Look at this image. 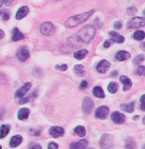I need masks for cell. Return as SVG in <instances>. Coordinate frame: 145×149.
<instances>
[{
  "label": "cell",
  "instance_id": "1",
  "mask_svg": "<svg viewBox=\"0 0 145 149\" xmlns=\"http://www.w3.org/2000/svg\"><path fill=\"white\" fill-rule=\"evenodd\" d=\"M94 10H90L89 11L82 13V14L76 15V16H71L65 22V26L67 28H73L76 26L81 23L84 22L87 20L90 16H92L94 14Z\"/></svg>",
  "mask_w": 145,
  "mask_h": 149
},
{
  "label": "cell",
  "instance_id": "2",
  "mask_svg": "<svg viewBox=\"0 0 145 149\" xmlns=\"http://www.w3.org/2000/svg\"><path fill=\"white\" fill-rule=\"evenodd\" d=\"M96 34V29L92 25H86L78 32V38L81 42L88 43L91 40Z\"/></svg>",
  "mask_w": 145,
  "mask_h": 149
},
{
  "label": "cell",
  "instance_id": "3",
  "mask_svg": "<svg viewBox=\"0 0 145 149\" xmlns=\"http://www.w3.org/2000/svg\"><path fill=\"white\" fill-rule=\"evenodd\" d=\"M99 144L101 149H113L114 143L113 136L108 134H104L100 139Z\"/></svg>",
  "mask_w": 145,
  "mask_h": 149
},
{
  "label": "cell",
  "instance_id": "4",
  "mask_svg": "<svg viewBox=\"0 0 145 149\" xmlns=\"http://www.w3.org/2000/svg\"><path fill=\"white\" fill-rule=\"evenodd\" d=\"M145 26L144 17H134L127 24V28L130 29H138Z\"/></svg>",
  "mask_w": 145,
  "mask_h": 149
},
{
  "label": "cell",
  "instance_id": "5",
  "mask_svg": "<svg viewBox=\"0 0 145 149\" xmlns=\"http://www.w3.org/2000/svg\"><path fill=\"white\" fill-rule=\"evenodd\" d=\"M94 108V102L89 97H85L83 100L82 110L85 115H89Z\"/></svg>",
  "mask_w": 145,
  "mask_h": 149
},
{
  "label": "cell",
  "instance_id": "6",
  "mask_svg": "<svg viewBox=\"0 0 145 149\" xmlns=\"http://www.w3.org/2000/svg\"><path fill=\"white\" fill-rule=\"evenodd\" d=\"M41 31L45 36H51L54 33L55 27L50 22H44L41 26Z\"/></svg>",
  "mask_w": 145,
  "mask_h": 149
},
{
  "label": "cell",
  "instance_id": "7",
  "mask_svg": "<svg viewBox=\"0 0 145 149\" xmlns=\"http://www.w3.org/2000/svg\"><path fill=\"white\" fill-rule=\"evenodd\" d=\"M108 114H109V108L107 106L103 105L96 109L95 112V117L101 120H105L107 118Z\"/></svg>",
  "mask_w": 145,
  "mask_h": 149
},
{
  "label": "cell",
  "instance_id": "8",
  "mask_svg": "<svg viewBox=\"0 0 145 149\" xmlns=\"http://www.w3.org/2000/svg\"><path fill=\"white\" fill-rule=\"evenodd\" d=\"M31 84L30 82H27L22 86L19 89H18L15 93V97L16 98H22L24 97V95L28 92V91L31 89Z\"/></svg>",
  "mask_w": 145,
  "mask_h": 149
},
{
  "label": "cell",
  "instance_id": "9",
  "mask_svg": "<svg viewBox=\"0 0 145 149\" xmlns=\"http://www.w3.org/2000/svg\"><path fill=\"white\" fill-rule=\"evenodd\" d=\"M30 57V53L26 47H21L16 53V58L19 62H24Z\"/></svg>",
  "mask_w": 145,
  "mask_h": 149
},
{
  "label": "cell",
  "instance_id": "10",
  "mask_svg": "<svg viewBox=\"0 0 145 149\" xmlns=\"http://www.w3.org/2000/svg\"><path fill=\"white\" fill-rule=\"evenodd\" d=\"M49 133L54 138H59V137L63 136L64 134V130L62 127H57V126H55V127H52L50 128Z\"/></svg>",
  "mask_w": 145,
  "mask_h": 149
},
{
  "label": "cell",
  "instance_id": "11",
  "mask_svg": "<svg viewBox=\"0 0 145 149\" xmlns=\"http://www.w3.org/2000/svg\"><path fill=\"white\" fill-rule=\"evenodd\" d=\"M111 120L114 122L116 125H121V124H123L125 121V117L123 114L120 113V112H118V111H116V112H113L112 114H111Z\"/></svg>",
  "mask_w": 145,
  "mask_h": 149
},
{
  "label": "cell",
  "instance_id": "12",
  "mask_svg": "<svg viewBox=\"0 0 145 149\" xmlns=\"http://www.w3.org/2000/svg\"><path fill=\"white\" fill-rule=\"evenodd\" d=\"M111 67V63L106 59H103L98 64L96 70L101 74H105Z\"/></svg>",
  "mask_w": 145,
  "mask_h": 149
},
{
  "label": "cell",
  "instance_id": "13",
  "mask_svg": "<svg viewBox=\"0 0 145 149\" xmlns=\"http://www.w3.org/2000/svg\"><path fill=\"white\" fill-rule=\"evenodd\" d=\"M88 146V141L81 139L76 142H73L70 144L69 149H86Z\"/></svg>",
  "mask_w": 145,
  "mask_h": 149
},
{
  "label": "cell",
  "instance_id": "14",
  "mask_svg": "<svg viewBox=\"0 0 145 149\" xmlns=\"http://www.w3.org/2000/svg\"><path fill=\"white\" fill-rule=\"evenodd\" d=\"M120 81L123 84V90L124 91H129L132 88V81L127 77H126V76H121L120 77Z\"/></svg>",
  "mask_w": 145,
  "mask_h": 149
},
{
  "label": "cell",
  "instance_id": "15",
  "mask_svg": "<svg viewBox=\"0 0 145 149\" xmlns=\"http://www.w3.org/2000/svg\"><path fill=\"white\" fill-rule=\"evenodd\" d=\"M23 141V137L21 135H15L12 136L10 139L9 141V146L11 148H16L22 143Z\"/></svg>",
  "mask_w": 145,
  "mask_h": 149
},
{
  "label": "cell",
  "instance_id": "16",
  "mask_svg": "<svg viewBox=\"0 0 145 149\" xmlns=\"http://www.w3.org/2000/svg\"><path fill=\"white\" fill-rule=\"evenodd\" d=\"M29 13V8L27 6H23L20 7L16 14V19L17 20H21L24 19Z\"/></svg>",
  "mask_w": 145,
  "mask_h": 149
},
{
  "label": "cell",
  "instance_id": "17",
  "mask_svg": "<svg viewBox=\"0 0 145 149\" xmlns=\"http://www.w3.org/2000/svg\"><path fill=\"white\" fill-rule=\"evenodd\" d=\"M109 36L113 42H116V43H119V44H121L123 43V42H124L125 38L123 37V36H120V35L118 34V33L115 32V31H111V32L109 33Z\"/></svg>",
  "mask_w": 145,
  "mask_h": 149
},
{
  "label": "cell",
  "instance_id": "18",
  "mask_svg": "<svg viewBox=\"0 0 145 149\" xmlns=\"http://www.w3.org/2000/svg\"><path fill=\"white\" fill-rule=\"evenodd\" d=\"M24 39V35L19 31V30L16 28H14L12 31V36H11V40L14 42L21 40Z\"/></svg>",
  "mask_w": 145,
  "mask_h": 149
},
{
  "label": "cell",
  "instance_id": "19",
  "mask_svg": "<svg viewBox=\"0 0 145 149\" xmlns=\"http://www.w3.org/2000/svg\"><path fill=\"white\" fill-rule=\"evenodd\" d=\"M134 101H132L128 103H123L120 105V108L122 110L127 112V113H132L134 112Z\"/></svg>",
  "mask_w": 145,
  "mask_h": 149
},
{
  "label": "cell",
  "instance_id": "20",
  "mask_svg": "<svg viewBox=\"0 0 145 149\" xmlns=\"http://www.w3.org/2000/svg\"><path fill=\"white\" fill-rule=\"evenodd\" d=\"M30 115V110L29 109L26 108V107H23L21 108L18 112V119L19 120H25L28 118Z\"/></svg>",
  "mask_w": 145,
  "mask_h": 149
},
{
  "label": "cell",
  "instance_id": "21",
  "mask_svg": "<svg viewBox=\"0 0 145 149\" xmlns=\"http://www.w3.org/2000/svg\"><path fill=\"white\" fill-rule=\"evenodd\" d=\"M37 96H38V93H37V91H34L31 94H30L28 97H22V98L19 100V103L20 105H24V104L27 103L28 102H31V101L34 100Z\"/></svg>",
  "mask_w": 145,
  "mask_h": 149
},
{
  "label": "cell",
  "instance_id": "22",
  "mask_svg": "<svg viewBox=\"0 0 145 149\" xmlns=\"http://www.w3.org/2000/svg\"><path fill=\"white\" fill-rule=\"evenodd\" d=\"M131 57L130 54L129 52H127V51H124V50H120L119 52H117L116 54V57L118 60L119 61H125L127 60V59H130Z\"/></svg>",
  "mask_w": 145,
  "mask_h": 149
},
{
  "label": "cell",
  "instance_id": "23",
  "mask_svg": "<svg viewBox=\"0 0 145 149\" xmlns=\"http://www.w3.org/2000/svg\"><path fill=\"white\" fill-rule=\"evenodd\" d=\"M11 127L9 125H2L0 126V139H3L9 133Z\"/></svg>",
  "mask_w": 145,
  "mask_h": 149
},
{
  "label": "cell",
  "instance_id": "24",
  "mask_svg": "<svg viewBox=\"0 0 145 149\" xmlns=\"http://www.w3.org/2000/svg\"><path fill=\"white\" fill-rule=\"evenodd\" d=\"M93 95L95 97H98V98H104L105 97V93L103 91V88L100 86H96L94 88L92 91Z\"/></svg>",
  "mask_w": 145,
  "mask_h": 149
},
{
  "label": "cell",
  "instance_id": "25",
  "mask_svg": "<svg viewBox=\"0 0 145 149\" xmlns=\"http://www.w3.org/2000/svg\"><path fill=\"white\" fill-rule=\"evenodd\" d=\"M88 53H89V52H88L87 49H83L74 52V57L76 58V59H78V60H81V59H84V58L86 57V56L87 55Z\"/></svg>",
  "mask_w": 145,
  "mask_h": 149
},
{
  "label": "cell",
  "instance_id": "26",
  "mask_svg": "<svg viewBox=\"0 0 145 149\" xmlns=\"http://www.w3.org/2000/svg\"><path fill=\"white\" fill-rule=\"evenodd\" d=\"M84 68V66L81 65V64H76V65H75L74 67V71L75 74L79 77H84L86 72H85Z\"/></svg>",
  "mask_w": 145,
  "mask_h": 149
},
{
  "label": "cell",
  "instance_id": "27",
  "mask_svg": "<svg viewBox=\"0 0 145 149\" xmlns=\"http://www.w3.org/2000/svg\"><path fill=\"white\" fill-rule=\"evenodd\" d=\"M108 92L112 94H115L118 91V84L116 82H111L108 86Z\"/></svg>",
  "mask_w": 145,
  "mask_h": 149
},
{
  "label": "cell",
  "instance_id": "28",
  "mask_svg": "<svg viewBox=\"0 0 145 149\" xmlns=\"http://www.w3.org/2000/svg\"><path fill=\"white\" fill-rule=\"evenodd\" d=\"M74 132L79 137H84L86 135V129L83 126H77L75 127Z\"/></svg>",
  "mask_w": 145,
  "mask_h": 149
},
{
  "label": "cell",
  "instance_id": "29",
  "mask_svg": "<svg viewBox=\"0 0 145 149\" xmlns=\"http://www.w3.org/2000/svg\"><path fill=\"white\" fill-rule=\"evenodd\" d=\"M133 38L136 40H142L145 38V32L143 31H137L133 34Z\"/></svg>",
  "mask_w": 145,
  "mask_h": 149
},
{
  "label": "cell",
  "instance_id": "30",
  "mask_svg": "<svg viewBox=\"0 0 145 149\" xmlns=\"http://www.w3.org/2000/svg\"><path fill=\"white\" fill-rule=\"evenodd\" d=\"M137 147L136 143L134 140L132 139H128L126 141V143L125 144V149H135Z\"/></svg>",
  "mask_w": 145,
  "mask_h": 149
},
{
  "label": "cell",
  "instance_id": "31",
  "mask_svg": "<svg viewBox=\"0 0 145 149\" xmlns=\"http://www.w3.org/2000/svg\"><path fill=\"white\" fill-rule=\"evenodd\" d=\"M145 59V57L143 54H139L137 57H135L133 59L132 62L134 65H139V64H141L143 61H144Z\"/></svg>",
  "mask_w": 145,
  "mask_h": 149
},
{
  "label": "cell",
  "instance_id": "32",
  "mask_svg": "<svg viewBox=\"0 0 145 149\" xmlns=\"http://www.w3.org/2000/svg\"><path fill=\"white\" fill-rule=\"evenodd\" d=\"M28 132L31 136H40L41 134V130H38V129H31V130H28Z\"/></svg>",
  "mask_w": 145,
  "mask_h": 149
},
{
  "label": "cell",
  "instance_id": "33",
  "mask_svg": "<svg viewBox=\"0 0 145 149\" xmlns=\"http://www.w3.org/2000/svg\"><path fill=\"white\" fill-rule=\"evenodd\" d=\"M137 75L145 77V66H139L136 71Z\"/></svg>",
  "mask_w": 145,
  "mask_h": 149
},
{
  "label": "cell",
  "instance_id": "34",
  "mask_svg": "<svg viewBox=\"0 0 145 149\" xmlns=\"http://www.w3.org/2000/svg\"><path fill=\"white\" fill-rule=\"evenodd\" d=\"M137 10L134 6H131V7L128 8L127 10V13L130 16H134L137 13Z\"/></svg>",
  "mask_w": 145,
  "mask_h": 149
},
{
  "label": "cell",
  "instance_id": "35",
  "mask_svg": "<svg viewBox=\"0 0 145 149\" xmlns=\"http://www.w3.org/2000/svg\"><path fill=\"white\" fill-rule=\"evenodd\" d=\"M140 108L142 111H145V94L140 97Z\"/></svg>",
  "mask_w": 145,
  "mask_h": 149
},
{
  "label": "cell",
  "instance_id": "36",
  "mask_svg": "<svg viewBox=\"0 0 145 149\" xmlns=\"http://www.w3.org/2000/svg\"><path fill=\"white\" fill-rule=\"evenodd\" d=\"M55 69L57 70L62 71V72H65L67 69V64H60V65H57Z\"/></svg>",
  "mask_w": 145,
  "mask_h": 149
},
{
  "label": "cell",
  "instance_id": "37",
  "mask_svg": "<svg viewBox=\"0 0 145 149\" xmlns=\"http://www.w3.org/2000/svg\"><path fill=\"white\" fill-rule=\"evenodd\" d=\"M28 149H42V147H41V145L38 144V143H33L29 145Z\"/></svg>",
  "mask_w": 145,
  "mask_h": 149
},
{
  "label": "cell",
  "instance_id": "38",
  "mask_svg": "<svg viewBox=\"0 0 145 149\" xmlns=\"http://www.w3.org/2000/svg\"><path fill=\"white\" fill-rule=\"evenodd\" d=\"M48 149H58L59 148V146L57 143H55V142H50L48 146Z\"/></svg>",
  "mask_w": 145,
  "mask_h": 149
},
{
  "label": "cell",
  "instance_id": "39",
  "mask_svg": "<svg viewBox=\"0 0 145 149\" xmlns=\"http://www.w3.org/2000/svg\"><path fill=\"white\" fill-rule=\"evenodd\" d=\"M113 40L111 39H108L107 40L105 41L104 44H103V46H104V47H106V48H108L109 47H111V45H112L113 43Z\"/></svg>",
  "mask_w": 145,
  "mask_h": 149
},
{
  "label": "cell",
  "instance_id": "40",
  "mask_svg": "<svg viewBox=\"0 0 145 149\" xmlns=\"http://www.w3.org/2000/svg\"><path fill=\"white\" fill-rule=\"evenodd\" d=\"M88 87V82L86 81H82L80 84V89H85Z\"/></svg>",
  "mask_w": 145,
  "mask_h": 149
},
{
  "label": "cell",
  "instance_id": "41",
  "mask_svg": "<svg viewBox=\"0 0 145 149\" xmlns=\"http://www.w3.org/2000/svg\"><path fill=\"white\" fill-rule=\"evenodd\" d=\"M122 26H123V25H122L121 22H120V21H117V22H116L114 24V29L117 30L121 29Z\"/></svg>",
  "mask_w": 145,
  "mask_h": 149
},
{
  "label": "cell",
  "instance_id": "42",
  "mask_svg": "<svg viewBox=\"0 0 145 149\" xmlns=\"http://www.w3.org/2000/svg\"><path fill=\"white\" fill-rule=\"evenodd\" d=\"M1 16H2V19L4 20V21H8V20H9V18H10L9 14H8V13H6V12L3 13V14L1 15Z\"/></svg>",
  "mask_w": 145,
  "mask_h": 149
},
{
  "label": "cell",
  "instance_id": "43",
  "mask_svg": "<svg viewBox=\"0 0 145 149\" xmlns=\"http://www.w3.org/2000/svg\"><path fill=\"white\" fill-rule=\"evenodd\" d=\"M13 1H14V0H5V1H4L5 5H6V6H9L11 4H12Z\"/></svg>",
  "mask_w": 145,
  "mask_h": 149
},
{
  "label": "cell",
  "instance_id": "44",
  "mask_svg": "<svg viewBox=\"0 0 145 149\" xmlns=\"http://www.w3.org/2000/svg\"><path fill=\"white\" fill-rule=\"evenodd\" d=\"M4 35H5V33H4V31H3L2 30L0 29V40H1L4 37Z\"/></svg>",
  "mask_w": 145,
  "mask_h": 149
},
{
  "label": "cell",
  "instance_id": "45",
  "mask_svg": "<svg viewBox=\"0 0 145 149\" xmlns=\"http://www.w3.org/2000/svg\"><path fill=\"white\" fill-rule=\"evenodd\" d=\"M117 75H118L117 71H113V72H111V77H116Z\"/></svg>",
  "mask_w": 145,
  "mask_h": 149
},
{
  "label": "cell",
  "instance_id": "46",
  "mask_svg": "<svg viewBox=\"0 0 145 149\" xmlns=\"http://www.w3.org/2000/svg\"><path fill=\"white\" fill-rule=\"evenodd\" d=\"M140 47L142 49L145 50V42H141V43L140 44Z\"/></svg>",
  "mask_w": 145,
  "mask_h": 149
},
{
  "label": "cell",
  "instance_id": "47",
  "mask_svg": "<svg viewBox=\"0 0 145 149\" xmlns=\"http://www.w3.org/2000/svg\"><path fill=\"white\" fill-rule=\"evenodd\" d=\"M4 1H5L4 0H0V7H1V6H2L3 3H4Z\"/></svg>",
  "mask_w": 145,
  "mask_h": 149
},
{
  "label": "cell",
  "instance_id": "48",
  "mask_svg": "<svg viewBox=\"0 0 145 149\" xmlns=\"http://www.w3.org/2000/svg\"><path fill=\"white\" fill-rule=\"evenodd\" d=\"M138 118H139V116H137V115L136 116V117H133V120H137V119Z\"/></svg>",
  "mask_w": 145,
  "mask_h": 149
},
{
  "label": "cell",
  "instance_id": "49",
  "mask_svg": "<svg viewBox=\"0 0 145 149\" xmlns=\"http://www.w3.org/2000/svg\"><path fill=\"white\" fill-rule=\"evenodd\" d=\"M143 124H144V125H145V116H144V118H143Z\"/></svg>",
  "mask_w": 145,
  "mask_h": 149
},
{
  "label": "cell",
  "instance_id": "50",
  "mask_svg": "<svg viewBox=\"0 0 145 149\" xmlns=\"http://www.w3.org/2000/svg\"><path fill=\"white\" fill-rule=\"evenodd\" d=\"M143 14H144V16H145V9L144 10V11H143Z\"/></svg>",
  "mask_w": 145,
  "mask_h": 149
},
{
  "label": "cell",
  "instance_id": "51",
  "mask_svg": "<svg viewBox=\"0 0 145 149\" xmlns=\"http://www.w3.org/2000/svg\"><path fill=\"white\" fill-rule=\"evenodd\" d=\"M0 149H2V147H1V145H0Z\"/></svg>",
  "mask_w": 145,
  "mask_h": 149
},
{
  "label": "cell",
  "instance_id": "52",
  "mask_svg": "<svg viewBox=\"0 0 145 149\" xmlns=\"http://www.w3.org/2000/svg\"><path fill=\"white\" fill-rule=\"evenodd\" d=\"M88 149H94V148H88Z\"/></svg>",
  "mask_w": 145,
  "mask_h": 149
}]
</instances>
